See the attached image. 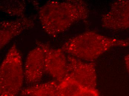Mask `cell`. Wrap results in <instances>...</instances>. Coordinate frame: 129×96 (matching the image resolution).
Returning a JSON list of instances; mask_svg holds the SVG:
<instances>
[{
  "instance_id": "1",
  "label": "cell",
  "mask_w": 129,
  "mask_h": 96,
  "mask_svg": "<svg viewBox=\"0 0 129 96\" xmlns=\"http://www.w3.org/2000/svg\"><path fill=\"white\" fill-rule=\"evenodd\" d=\"M89 15L87 4L82 1H51L40 9L39 20L46 32L56 36L78 22L85 20Z\"/></svg>"
},
{
  "instance_id": "2",
  "label": "cell",
  "mask_w": 129,
  "mask_h": 96,
  "mask_svg": "<svg viewBox=\"0 0 129 96\" xmlns=\"http://www.w3.org/2000/svg\"><path fill=\"white\" fill-rule=\"evenodd\" d=\"M129 46V38H112L89 31L69 40L62 49L64 53L79 60L91 61L113 47Z\"/></svg>"
},
{
  "instance_id": "3",
  "label": "cell",
  "mask_w": 129,
  "mask_h": 96,
  "mask_svg": "<svg viewBox=\"0 0 129 96\" xmlns=\"http://www.w3.org/2000/svg\"><path fill=\"white\" fill-rule=\"evenodd\" d=\"M24 76L21 55L13 45L1 65L0 95L17 96L22 88Z\"/></svg>"
},
{
  "instance_id": "4",
  "label": "cell",
  "mask_w": 129,
  "mask_h": 96,
  "mask_svg": "<svg viewBox=\"0 0 129 96\" xmlns=\"http://www.w3.org/2000/svg\"><path fill=\"white\" fill-rule=\"evenodd\" d=\"M67 76L78 83L84 88H95L97 75L95 65L85 62L70 55H67Z\"/></svg>"
},
{
  "instance_id": "5",
  "label": "cell",
  "mask_w": 129,
  "mask_h": 96,
  "mask_svg": "<svg viewBox=\"0 0 129 96\" xmlns=\"http://www.w3.org/2000/svg\"><path fill=\"white\" fill-rule=\"evenodd\" d=\"M105 29L114 31L129 30V0H118L112 4L102 18Z\"/></svg>"
},
{
  "instance_id": "6",
  "label": "cell",
  "mask_w": 129,
  "mask_h": 96,
  "mask_svg": "<svg viewBox=\"0 0 129 96\" xmlns=\"http://www.w3.org/2000/svg\"><path fill=\"white\" fill-rule=\"evenodd\" d=\"M40 43L29 52L26 59L24 76L26 82L29 84L38 82L45 72V65L48 45Z\"/></svg>"
},
{
  "instance_id": "7",
  "label": "cell",
  "mask_w": 129,
  "mask_h": 96,
  "mask_svg": "<svg viewBox=\"0 0 129 96\" xmlns=\"http://www.w3.org/2000/svg\"><path fill=\"white\" fill-rule=\"evenodd\" d=\"M45 67V72L56 81L60 82L68 74L67 56L62 49H53L48 45Z\"/></svg>"
},
{
  "instance_id": "8",
  "label": "cell",
  "mask_w": 129,
  "mask_h": 96,
  "mask_svg": "<svg viewBox=\"0 0 129 96\" xmlns=\"http://www.w3.org/2000/svg\"><path fill=\"white\" fill-rule=\"evenodd\" d=\"M34 19L23 16L13 21H4L1 23V48L2 49L15 37L34 25Z\"/></svg>"
},
{
  "instance_id": "9",
  "label": "cell",
  "mask_w": 129,
  "mask_h": 96,
  "mask_svg": "<svg viewBox=\"0 0 129 96\" xmlns=\"http://www.w3.org/2000/svg\"><path fill=\"white\" fill-rule=\"evenodd\" d=\"M21 95L24 96H61L59 82L51 81L34 85L24 89Z\"/></svg>"
},
{
  "instance_id": "10",
  "label": "cell",
  "mask_w": 129,
  "mask_h": 96,
  "mask_svg": "<svg viewBox=\"0 0 129 96\" xmlns=\"http://www.w3.org/2000/svg\"><path fill=\"white\" fill-rule=\"evenodd\" d=\"M59 84L61 96H78L84 89L78 83L68 76Z\"/></svg>"
},
{
  "instance_id": "11",
  "label": "cell",
  "mask_w": 129,
  "mask_h": 96,
  "mask_svg": "<svg viewBox=\"0 0 129 96\" xmlns=\"http://www.w3.org/2000/svg\"><path fill=\"white\" fill-rule=\"evenodd\" d=\"M25 8V2L22 1H4L1 4L3 12L9 15L20 17L23 16Z\"/></svg>"
},
{
  "instance_id": "12",
  "label": "cell",
  "mask_w": 129,
  "mask_h": 96,
  "mask_svg": "<svg viewBox=\"0 0 129 96\" xmlns=\"http://www.w3.org/2000/svg\"><path fill=\"white\" fill-rule=\"evenodd\" d=\"M78 96H100L98 91L95 88H84Z\"/></svg>"
},
{
  "instance_id": "13",
  "label": "cell",
  "mask_w": 129,
  "mask_h": 96,
  "mask_svg": "<svg viewBox=\"0 0 129 96\" xmlns=\"http://www.w3.org/2000/svg\"><path fill=\"white\" fill-rule=\"evenodd\" d=\"M124 61L126 70L129 75V53L125 57Z\"/></svg>"
}]
</instances>
